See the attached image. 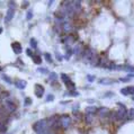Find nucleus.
I'll return each instance as SVG.
<instances>
[{
    "label": "nucleus",
    "instance_id": "14",
    "mask_svg": "<svg viewBox=\"0 0 134 134\" xmlns=\"http://www.w3.org/2000/svg\"><path fill=\"white\" fill-rule=\"evenodd\" d=\"M61 79H62V81H63L65 85L69 84V82L71 81V80H70V78H69V76L65 75V73H62V75H61Z\"/></svg>",
    "mask_w": 134,
    "mask_h": 134
},
{
    "label": "nucleus",
    "instance_id": "38",
    "mask_svg": "<svg viewBox=\"0 0 134 134\" xmlns=\"http://www.w3.org/2000/svg\"><path fill=\"white\" fill-rule=\"evenodd\" d=\"M87 79H88V81L92 82L94 80H95V77H92V76H88V77H87Z\"/></svg>",
    "mask_w": 134,
    "mask_h": 134
},
{
    "label": "nucleus",
    "instance_id": "22",
    "mask_svg": "<svg viewBox=\"0 0 134 134\" xmlns=\"http://www.w3.org/2000/svg\"><path fill=\"white\" fill-rule=\"evenodd\" d=\"M92 114H88V115L86 116V122L87 123H91V122H92Z\"/></svg>",
    "mask_w": 134,
    "mask_h": 134
},
{
    "label": "nucleus",
    "instance_id": "25",
    "mask_svg": "<svg viewBox=\"0 0 134 134\" xmlns=\"http://www.w3.org/2000/svg\"><path fill=\"white\" fill-rule=\"evenodd\" d=\"M121 92H122V95H124V96H127V95H129V90H127V87H126V88H122V89H121Z\"/></svg>",
    "mask_w": 134,
    "mask_h": 134
},
{
    "label": "nucleus",
    "instance_id": "3",
    "mask_svg": "<svg viewBox=\"0 0 134 134\" xmlns=\"http://www.w3.org/2000/svg\"><path fill=\"white\" fill-rule=\"evenodd\" d=\"M71 124V117L69 115H63L60 118V126L63 129H68Z\"/></svg>",
    "mask_w": 134,
    "mask_h": 134
},
{
    "label": "nucleus",
    "instance_id": "28",
    "mask_svg": "<svg viewBox=\"0 0 134 134\" xmlns=\"http://www.w3.org/2000/svg\"><path fill=\"white\" fill-rule=\"evenodd\" d=\"M127 90H129V95L131 94V95H133V96H134V86H130V87H127Z\"/></svg>",
    "mask_w": 134,
    "mask_h": 134
},
{
    "label": "nucleus",
    "instance_id": "20",
    "mask_svg": "<svg viewBox=\"0 0 134 134\" xmlns=\"http://www.w3.org/2000/svg\"><path fill=\"white\" fill-rule=\"evenodd\" d=\"M8 96H9V92H8V91H2V92H0V98L1 99L7 98Z\"/></svg>",
    "mask_w": 134,
    "mask_h": 134
},
{
    "label": "nucleus",
    "instance_id": "31",
    "mask_svg": "<svg viewBox=\"0 0 134 134\" xmlns=\"http://www.w3.org/2000/svg\"><path fill=\"white\" fill-rule=\"evenodd\" d=\"M67 86H68V88H69V89H72V90H75V84H73L72 81H70L69 84H67Z\"/></svg>",
    "mask_w": 134,
    "mask_h": 134
},
{
    "label": "nucleus",
    "instance_id": "27",
    "mask_svg": "<svg viewBox=\"0 0 134 134\" xmlns=\"http://www.w3.org/2000/svg\"><path fill=\"white\" fill-rule=\"evenodd\" d=\"M30 104H32V99H30L29 97H27V98H25V106H29Z\"/></svg>",
    "mask_w": 134,
    "mask_h": 134
},
{
    "label": "nucleus",
    "instance_id": "10",
    "mask_svg": "<svg viewBox=\"0 0 134 134\" xmlns=\"http://www.w3.org/2000/svg\"><path fill=\"white\" fill-rule=\"evenodd\" d=\"M8 114L9 113H8V110L5 108V106L0 107V118H5L6 119L7 118V116H8Z\"/></svg>",
    "mask_w": 134,
    "mask_h": 134
},
{
    "label": "nucleus",
    "instance_id": "35",
    "mask_svg": "<svg viewBox=\"0 0 134 134\" xmlns=\"http://www.w3.org/2000/svg\"><path fill=\"white\" fill-rule=\"evenodd\" d=\"M50 79H51V80H55V79H56V73H50Z\"/></svg>",
    "mask_w": 134,
    "mask_h": 134
},
{
    "label": "nucleus",
    "instance_id": "43",
    "mask_svg": "<svg viewBox=\"0 0 134 134\" xmlns=\"http://www.w3.org/2000/svg\"><path fill=\"white\" fill-rule=\"evenodd\" d=\"M121 81H129V78H122Z\"/></svg>",
    "mask_w": 134,
    "mask_h": 134
},
{
    "label": "nucleus",
    "instance_id": "16",
    "mask_svg": "<svg viewBox=\"0 0 134 134\" xmlns=\"http://www.w3.org/2000/svg\"><path fill=\"white\" fill-rule=\"evenodd\" d=\"M97 110H98V109H97L96 107H94V106H92V107H87V108H86L87 114H95Z\"/></svg>",
    "mask_w": 134,
    "mask_h": 134
},
{
    "label": "nucleus",
    "instance_id": "45",
    "mask_svg": "<svg viewBox=\"0 0 134 134\" xmlns=\"http://www.w3.org/2000/svg\"><path fill=\"white\" fill-rule=\"evenodd\" d=\"M2 33V28H0V34H1Z\"/></svg>",
    "mask_w": 134,
    "mask_h": 134
},
{
    "label": "nucleus",
    "instance_id": "46",
    "mask_svg": "<svg viewBox=\"0 0 134 134\" xmlns=\"http://www.w3.org/2000/svg\"><path fill=\"white\" fill-rule=\"evenodd\" d=\"M0 70H1V68H0Z\"/></svg>",
    "mask_w": 134,
    "mask_h": 134
},
{
    "label": "nucleus",
    "instance_id": "8",
    "mask_svg": "<svg viewBox=\"0 0 134 134\" xmlns=\"http://www.w3.org/2000/svg\"><path fill=\"white\" fill-rule=\"evenodd\" d=\"M62 29H63L64 32L69 33V32L72 30V25H71L70 23H68V22H64L63 24H62Z\"/></svg>",
    "mask_w": 134,
    "mask_h": 134
},
{
    "label": "nucleus",
    "instance_id": "26",
    "mask_svg": "<svg viewBox=\"0 0 134 134\" xmlns=\"http://www.w3.org/2000/svg\"><path fill=\"white\" fill-rule=\"evenodd\" d=\"M33 18V13H32V10H29V11H27V16H26V19L27 20H30V19Z\"/></svg>",
    "mask_w": 134,
    "mask_h": 134
},
{
    "label": "nucleus",
    "instance_id": "17",
    "mask_svg": "<svg viewBox=\"0 0 134 134\" xmlns=\"http://www.w3.org/2000/svg\"><path fill=\"white\" fill-rule=\"evenodd\" d=\"M101 85H110L113 82V80H110V79H107V78H104V79H100L99 80Z\"/></svg>",
    "mask_w": 134,
    "mask_h": 134
},
{
    "label": "nucleus",
    "instance_id": "12",
    "mask_svg": "<svg viewBox=\"0 0 134 134\" xmlns=\"http://www.w3.org/2000/svg\"><path fill=\"white\" fill-rule=\"evenodd\" d=\"M107 114H109V113H108V109H107L106 107H100V108L98 109V115H99V116H101V117L106 116Z\"/></svg>",
    "mask_w": 134,
    "mask_h": 134
},
{
    "label": "nucleus",
    "instance_id": "19",
    "mask_svg": "<svg viewBox=\"0 0 134 134\" xmlns=\"http://www.w3.org/2000/svg\"><path fill=\"white\" fill-rule=\"evenodd\" d=\"M127 117L130 119H134V108H131L130 110H127Z\"/></svg>",
    "mask_w": 134,
    "mask_h": 134
},
{
    "label": "nucleus",
    "instance_id": "47",
    "mask_svg": "<svg viewBox=\"0 0 134 134\" xmlns=\"http://www.w3.org/2000/svg\"><path fill=\"white\" fill-rule=\"evenodd\" d=\"M0 100H1V98H0Z\"/></svg>",
    "mask_w": 134,
    "mask_h": 134
},
{
    "label": "nucleus",
    "instance_id": "13",
    "mask_svg": "<svg viewBox=\"0 0 134 134\" xmlns=\"http://www.w3.org/2000/svg\"><path fill=\"white\" fill-rule=\"evenodd\" d=\"M72 6H73V9H75L76 13H78L81 8V2L78 1V0H76V1H72Z\"/></svg>",
    "mask_w": 134,
    "mask_h": 134
},
{
    "label": "nucleus",
    "instance_id": "1",
    "mask_svg": "<svg viewBox=\"0 0 134 134\" xmlns=\"http://www.w3.org/2000/svg\"><path fill=\"white\" fill-rule=\"evenodd\" d=\"M47 127H48L47 126V119H41V121L36 122V123L33 125L34 131H35L36 133H38V134H41L42 132H44Z\"/></svg>",
    "mask_w": 134,
    "mask_h": 134
},
{
    "label": "nucleus",
    "instance_id": "5",
    "mask_svg": "<svg viewBox=\"0 0 134 134\" xmlns=\"http://www.w3.org/2000/svg\"><path fill=\"white\" fill-rule=\"evenodd\" d=\"M5 108L8 110V113H14L16 110V105L14 104L13 101L7 100V101L5 102Z\"/></svg>",
    "mask_w": 134,
    "mask_h": 134
},
{
    "label": "nucleus",
    "instance_id": "29",
    "mask_svg": "<svg viewBox=\"0 0 134 134\" xmlns=\"http://www.w3.org/2000/svg\"><path fill=\"white\" fill-rule=\"evenodd\" d=\"M41 134H54V133H53V131H52V130H51V129H50V127H47V129H46V130H45V131H44V132H42Z\"/></svg>",
    "mask_w": 134,
    "mask_h": 134
},
{
    "label": "nucleus",
    "instance_id": "7",
    "mask_svg": "<svg viewBox=\"0 0 134 134\" xmlns=\"http://www.w3.org/2000/svg\"><path fill=\"white\" fill-rule=\"evenodd\" d=\"M14 15H15V10L13 9V8H9L7 11V14H6V18H5V22L6 23H8V22H10L11 19L14 18Z\"/></svg>",
    "mask_w": 134,
    "mask_h": 134
},
{
    "label": "nucleus",
    "instance_id": "2",
    "mask_svg": "<svg viewBox=\"0 0 134 134\" xmlns=\"http://www.w3.org/2000/svg\"><path fill=\"white\" fill-rule=\"evenodd\" d=\"M118 106H121L122 108L121 109H117L116 110V116H117V121H119V119H124L127 117V110L126 108H125V106H123L122 104H118Z\"/></svg>",
    "mask_w": 134,
    "mask_h": 134
},
{
    "label": "nucleus",
    "instance_id": "30",
    "mask_svg": "<svg viewBox=\"0 0 134 134\" xmlns=\"http://www.w3.org/2000/svg\"><path fill=\"white\" fill-rule=\"evenodd\" d=\"M81 52H82V48L80 46H76L75 47V53L76 54H80Z\"/></svg>",
    "mask_w": 134,
    "mask_h": 134
},
{
    "label": "nucleus",
    "instance_id": "41",
    "mask_svg": "<svg viewBox=\"0 0 134 134\" xmlns=\"http://www.w3.org/2000/svg\"><path fill=\"white\" fill-rule=\"evenodd\" d=\"M69 95L70 96H78V92H76V91H70Z\"/></svg>",
    "mask_w": 134,
    "mask_h": 134
},
{
    "label": "nucleus",
    "instance_id": "32",
    "mask_svg": "<svg viewBox=\"0 0 134 134\" xmlns=\"http://www.w3.org/2000/svg\"><path fill=\"white\" fill-rule=\"evenodd\" d=\"M124 70H126V71H131L132 73H134V67H124Z\"/></svg>",
    "mask_w": 134,
    "mask_h": 134
},
{
    "label": "nucleus",
    "instance_id": "11",
    "mask_svg": "<svg viewBox=\"0 0 134 134\" xmlns=\"http://www.w3.org/2000/svg\"><path fill=\"white\" fill-rule=\"evenodd\" d=\"M75 39L76 38H73L71 35H69V36H67V37H64L63 39H62V42H63L64 44H67V45H71L73 42H75Z\"/></svg>",
    "mask_w": 134,
    "mask_h": 134
},
{
    "label": "nucleus",
    "instance_id": "23",
    "mask_svg": "<svg viewBox=\"0 0 134 134\" xmlns=\"http://www.w3.org/2000/svg\"><path fill=\"white\" fill-rule=\"evenodd\" d=\"M30 46L33 48H36V46H37V43H36L35 38H30Z\"/></svg>",
    "mask_w": 134,
    "mask_h": 134
},
{
    "label": "nucleus",
    "instance_id": "40",
    "mask_svg": "<svg viewBox=\"0 0 134 134\" xmlns=\"http://www.w3.org/2000/svg\"><path fill=\"white\" fill-rule=\"evenodd\" d=\"M26 53H27V55H29V56H34L33 55V53H32V51L28 48V50H26Z\"/></svg>",
    "mask_w": 134,
    "mask_h": 134
},
{
    "label": "nucleus",
    "instance_id": "4",
    "mask_svg": "<svg viewBox=\"0 0 134 134\" xmlns=\"http://www.w3.org/2000/svg\"><path fill=\"white\" fill-rule=\"evenodd\" d=\"M35 94H36V96L38 97V98H42L44 95V87L42 86V85H39V84H36L35 85Z\"/></svg>",
    "mask_w": 134,
    "mask_h": 134
},
{
    "label": "nucleus",
    "instance_id": "36",
    "mask_svg": "<svg viewBox=\"0 0 134 134\" xmlns=\"http://www.w3.org/2000/svg\"><path fill=\"white\" fill-rule=\"evenodd\" d=\"M28 6H29V2H28V1H24V4L22 5V8H23V9H25V8H27Z\"/></svg>",
    "mask_w": 134,
    "mask_h": 134
},
{
    "label": "nucleus",
    "instance_id": "42",
    "mask_svg": "<svg viewBox=\"0 0 134 134\" xmlns=\"http://www.w3.org/2000/svg\"><path fill=\"white\" fill-rule=\"evenodd\" d=\"M56 59H58V60H59V61H62V56H61V55H60V54H59V53H56Z\"/></svg>",
    "mask_w": 134,
    "mask_h": 134
},
{
    "label": "nucleus",
    "instance_id": "39",
    "mask_svg": "<svg viewBox=\"0 0 134 134\" xmlns=\"http://www.w3.org/2000/svg\"><path fill=\"white\" fill-rule=\"evenodd\" d=\"M73 115H75L76 117H78V118H80V117H81V115H80V114H79L78 112H76V110H75V112H73Z\"/></svg>",
    "mask_w": 134,
    "mask_h": 134
},
{
    "label": "nucleus",
    "instance_id": "9",
    "mask_svg": "<svg viewBox=\"0 0 134 134\" xmlns=\"http://www.w3.org/2000/svg\"><path fill=\"white\" fill-rule=\"evenodd\" d=\"M26 81L25 80H16L15 82V86L18 88V89H24L25 87H26Z\"/></svg>",
    "mask_w": 134,
    "mask_h": 134
},
{
    "label": "nucleus",
    "instance_id": "34",
    "mask_svg": "<svg viewBox=\"0 0 134 134\" xmlns=\"http://www.w3.org/2000/svg\"><path fill=\"white\" fill-rule=\"evenodd\" d=\"M38 71H39V72H42V73H47V72H48L46 68H39Z\"/></svg>",
    "mask_w": 134,
    "mask_h": 134
},
{
    "label": "nucleus",
    "instance_id": "37",
    "mask_svg": "<svg viewBox=\"0 0 134 134\" xmlns=\"http://www.w3.org/2000/svg\"><path fill=\"white\" fill-rule=\"evenodd\" d=\"M53 99H54V96H53V95H48L47 98H46V100H47V101H52Z\"/></svg>",
    "mask_w": 134,
    "mask_h": 134
},
{
    "label": "nucleus",
    "instance_id": "15",
    "mask_svg": "<svg viewBox=\"0 0 134 134\" xmlns=\"http://www.w3.org/2000/svg\"><path fill=\"white\" fill-rule=\"evenodd\" d=\"M7 130V125H6V122L0 121V133H4Z\"/></svg>",
    "mask_w": 134,
    "mask_h": 134
},
{
    "label": "nucleus",
    "instance_id": "6",
    "mask_svg": "<svg viewBox=\"0 0 134 134\" xmlns=\"http://www.w3.org/2000/svg\"><path fill=\"white\" fill-rule=\"evenodd\" d=\"M11 47H13L14 52H15L16 54H20L23 52L22 45H20V43H18V42H14V43L11 44Z\"/></svg>",
    "mask_w": 134,
    "mask_h": 134
},
{
    "label": "nucleus",
    "instance_id": "18",
    "mask_svg": "<svg viewBox=\"0 0 134 134\" xmlns=\"http://www.w3.org/2000/svg\"><path fill=\"white\" fill-rule=\"evenodd\" d=\"M33 61L35 62L36 64H41L42 63V58L38 55H35V56H33Z\"/></svg>",
    "mask_w": 134,
    "mask_h": 134
},
{
    "label": "nucleus",
    "instance_id": "33",
    "mask_svg": "<svg viewBox=\"0 0 134 134\" xmlns=\"http://www.w3.org/2000/svg\"><path fill=\"white\" fill-rule=\"evenodd\" d=\"M71 54H72V51H71V50H68L67 54H65V59H68V60H69V59H70V55H71Z\"/></svg>",
    "mask_w": 134,
    "mask_h": 134
},
{
    "label": "nucleus",
    "instance_id": "44",
    "mask_svg": "<svg viewBox=\"0 0 134 134\" xmlns=\"http://www.w3.org/2000/svg\"><path fill=\"white\" fill-rule=\"evenodd\" d=\"M129 77H130V78H133V77H134V73H130Z\"/></svg>",
    "mask_w": 134,
    "mask_h": 134
},
{
    "label": "nucleus",
    "instance_id": "24",
    "mask_svg": "<svg viewBox=\"0 0 134 134\" xmlns=\"http://www.w3.org/2000/svg\"><path fill=\"white\" fill-rule=\"evenodd\" d=\"M2 79H4V80L7 82V84H11V79L9 78V77H7L6 75H2Z\"/></svg>",
    "mask_w": 134,
    "mask_h": 134
},
{
    "label": "nucleus",
    "instance_id": "21",
    "mask_svg": "<svg viewBox=\"0 0 134 134\" xmlns=\"http://www.w3.org/2000/svg\"><path fill=\"white\" fill-rule=\"evenodd\" d=\"M44 56H45V60L48 62V63H52V58H51V54H48V53H45L44 54Z\"/></svg>",
    "mask_w": 134,
    "mask_h": 134
}]
</instances>
